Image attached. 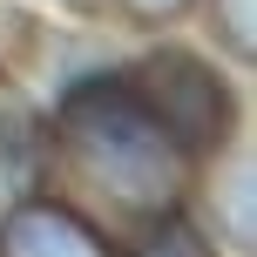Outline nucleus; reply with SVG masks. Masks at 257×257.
I'll list each match as a JSON object with an SVG mask.
<instances>
[{"label": "nucleus", "instance_id": "nucleus-1", "mask_svg": "<svg viewBox=\"0 0 257 257\" xmlns=\"http://www.w3.org/2000/svg\"><path fill=\"white\" fill-rule=\"evenodd\" d=\"M61 149L75 156V169L95 190H108L128 210L176 203V183L190 169V156L142 108L128 75H95V81H75L61 95Z\"/></svg>", "mask_w": 257, "mask_h": 257}, {"label": "nucleus", "instance_id": "nucleus-2", "mask_svg": "<svg viewBox=\"0 0 257 257\" xmlns=\"http://www.w3.org/2000/svg\"><path fill=\"white\" fill-rule=\"evenodd\" d=\"M128 88L142 95V108L163 122V136L176 142L183 156H210V149L230 142L237 102H230V88H223V75L210 61H196L190 48L142 54V61L128 68Z\"/></svg>", "mask_w": 257, "mask_h": 257}, {"label": "nucleus", "instance_id": "nucleus-3", "mask_svg": "<svg viewBox=\"0 0 257 257\" xmlns=\"http://www.w3.org/2000/svg\"><path fill=\"white\" fill-rule=\"evenodd\" d=\"M0 257H108L102 230L54 196H21L0 217Z\"/></svg>", "mask_w": 257, "mask_h": 257}, {"label": "nucleus", "instance_id": "nucleus-4", "mask_svg": "<svg viewBox=\"0 0 257 257\" xmlns=\"http://www.w3.org/2000/svg\"><path fill=\"white\" fill-rule=\"evenodd\" d=\"M128 257H217V250H210V237L176 203H163V210H149V223H142V237H136Z\"/></svg>", "mask_w": 257, "mask_h": 257}, {"label": "nucleus", "instance_id": "nucleus-5", "mask_svg": "<svg viewBox=\"0 0 257 257\" xmlns=\"http://www.w3.org/2000/svg\"><path fill=\"white\" fill-rule=\"evenodd\" d=\"M217 27H223V41H230L237 61L257 54V0H217Z\"/></svg>", "mask_w": 257, "mask_h": 257}, {"label": "nucleus", "instance_id": "nucleus-6", "mask_svg": "<svg viewBox=\"0 0 257 257\" xmlns=\"http://www.w3.org/2000/svg\"><path fill=\"white\" fill-rule=\"evenodd\" d=\"M230 244H250V156H237V176H230Z\"/></svg>", "mask_w": 257, "mask_h": 257}, {"label": "nucleus", "instance_id": "nucleus-7", "mask_svg": "<svg viewBox=\"0 0 257 257\" xmlns=\"http://www.w3.org/2000/svg\"><path fill=\"white\" fill-rule=\"evenodd\" d=\"M122 7L136 14V21H169V14H183L190 0H122Z\"/></svg>", "mask_w": 257, "mask_h": 257}]
</instances>
